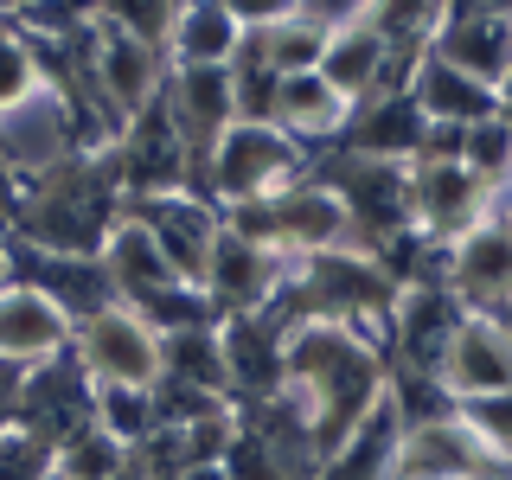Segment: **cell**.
<instances>
[{
  "mask_svg": "<svg viewBox=\"0 0 512 480\" xmlns=\"http://www.w3.org/2000/svg\"><path fill=\"white\" fill-rule=\"evenodd\" d=\"M461 429L474 436V448L487 461H512V391L500 397H474V404H455Z\"/></svg>",
  "mask_w": 512,
  "mask_h": 480,
  "instance_id": "cell-30",
  "label": "cell"
},
{
  "mask_svg": "<svg viewBox=\"0 0 512 480\" xmlns=\"http://www.w3.org/2000/svg\"><path fill=\"white\" fill-rule=\"evenodd\" d=\"M71 359L84 365V378L96 391H154L160 384V333L135 308L109 301L90 320H77Z\"/></svg>",
  "mask_w": 512,
  "mask_h": 480,
  "instance_id": "cell-4",
  "label": "cell"
},
{
  "mask_svg": "<svg viewBox=\"0 0 512 480\" xmlns=\"http://www.w3.org/2000/svg\"><path fill=\"white\" fill-rule=\"evenodd\" d=\"M493 320H500V327H506V340H512V308H506V314H493Z\"/></svg>",
  "mask_w": 512,
  "mask_h": 480,
  "instance_id": "cell-35",
  "label": "cell"
},
{
  "mask_svg": "<svg viewBox=\"0 0 512 480\" xmlns=\"http://www.w3.org/2000/svg\"><path fill=\"white\" fill-rule=\"evenodd\" d=\"M493 199H500V192L480 180L474 167H461V160H448V154H423L410 167V231L423 237V244H436V250L461 244L474 224H487Z\"/></svg>",
  "mask_w": 512,
  "mask_h": 480,
  "instance_id": "cell-5",
  "label": "cell"
},
{
  "mask_svg": "<svg viewBox=\"0 0 512 480\" xmlns=\"http://www.w3.org/2000/svg\"><path fill=\"white\" fill-rule=\"evenodd\" d=\"M500 199H512V160H506V180H500Z\"/></svg>",
  "mask_w": 512,
  "mask_h": 480,
  "instance_id": "cell-34",
  "label": "cell"
},
{
  "mask_svg": "<svg viewBox=\"0 0 512 480\" xmlns=\"http://www.w3.org/2000/svg\"><path fill=\"white\" fill-rule=\"evenodd\" d=\"M429 58H442L448 71L500 90V77L512 71V7H480V0L442 7L436 32H429Z\"/></svg>",
  "mask_w": 512,
  "mask_h": 480,
  "instance_id": "cell-11",
  "label": "cell"
},
{
  "mask_svg": "<svg viewBox=\"0 0 512 480\" xmlns=\"http://www.w3.org/2000/svg\"><path fill=\"white\" fill-rule=\"evenodd\" d=\"M71 314L58 308L52 295H39V288L26 282H7L0 288V359L32 372V365H52L71 352Z\"/></svg>",
  "mask_w": 512,
  "mask_h": 480,
  "instance_id": "cell-17",
  "label": "cell"
},
{
  "mask_svg": "<svg viewBox=\"0 0 512 480\" xmlns=\"http://www.w3.org/2000/svg\"><path fill=\"white\" fill-rule=\"evenodd\" d=\"M410 103H416V116H423L429 128H480V122H500V90H487V84H474V77H461V71H448L442 58H416V71H410Z\"/></svg>",
  "mask_w": 512,
  "mask_h": 480,
  "instance_id": "cell-23",
  "label": "cell"
},
{
  "mask_svg": "<svg viewBox=\"0 0 512 480\" xmlns=\"http://www.w3.org/2000/svg\"><path fill=\"white\" fill-rule=\"evenodd\" d=\"M288 282H295V263L263 244H244L237 231H218L212 244V269H205V308L212 320H231V314H263L276 308L288 295Z\"/></svg>",
  "mask_w": 512,
  "mask_h": 480,
  "instance_id": "cell-8",
  "label": "cell"
},
{
  "mask_svg": "<svg viewBox=\"0 0 512 480\" xmlns=\"http://www.w3.org/2000/svg\"><path fill=\"white\" fill-rule=\"evenodd\" d=\"M32 96H45V64H39V45L13 26V13H0V116L26 109Z\"/></svg>",
  "mask_w": 512,
  "mask_h": 480,
  "instance_id": "cell-27",
  "label": "cell"
},
{
  "mask_svg": "<svg viewBox=\"0 0 512 480\" xmlns=\"http://www.w3.org/2000/svg\"><path fill=\"white\" fill-rule=\"evenodd\" d=\"M122 461H128V448H116L103 429L90 423V429H77V436L58 448V480H116Z\"/></svg>",
  "mask_w": 512,
  "mask_h": 480,
  "instance_id": "cell-29",
  "label": "cell"
},
{
  "mask_svg": "<svg viewBox=\"0 0 512 480\" xmlns=\"http://www.w3.org/2000/svg\"><path fill=\"white\" fill-rule=\"evenodd\" d=\"M160 384H180V391H199V397H231V384H224L218 320L160 333Z\"/></svg>",
  "mask_w": 512,
  "mask_h": 480,
  "instance_id": "cell-25",
  "label": "cell"
},
{
  "mask_svg": "<svg viewBox=\"0 0 512 480\" xmlns=\"http://www.w3.org/2000/svg\"><path fill=\"white\" fill-rule=\"evenodd\" d=\"M436 391L448 397V410L474 404V397L512 391V340L493 314H461V327L448 333V346H442Z\"/></svg>",
  "mask_w": 512,
  "mask_h": 480,
  "instance_id": "cell-13",
  "label": "cell"
},
{
  "mask_svg": "<svg viewBox=\"0 0 512 480\" xmlns=\"http://www.w3.org/2000/svg\"><path fill=\"white\" fill-rule=\"evenodd\" d=\"M96 263H103V276H109V295H116L122 308H135V314H148L160 295L186 288V282L167 269V256L154 250V237L141 231V224L128 218V212H122L116 224H109V237H103V256H96Z\"/></svg>",
  "mask_w": 512,
  "mask_h": 480,
  "instance_id": "cell-20",
  "label": "cell"
},
{
  "mask_svg": "<svg viewBox=\"0 0 512 480\" xmlns=\"http://www.w3.org/2000/svg\"><path fill=\"white\" fill-rule=\"evenodd\" d=\"M391 455H397V416L384 404L346 448H333V455L320 461L314 480H391Z\"/></svg>",
  "mask_w": 512,
  "mask_h": 480,
  "instance_id": "cell-26",
  "label": "cell"
},
{
  "mask_svg": "<svg viewBox=\"0 0 512 480\" xmlns=\"http://www.w3.org/2000/svg\"><path fill=\"white\" fill-rule=\"evenodd\" d=\"M7 282H13V244L0 237V288H7Z\"/></svg>",
  "mask_w": 512,
  "mask_h": 480,
  "instance_id": "cell-33",
  "label": "cell"
},
{
  "mask_svg": "<svg viewBox=\"0 0 512 480\" xmlns=\"http://www.w3.org/2000/svg\"><path fill=\"white\" fill-rule=\"evenodd\" d=\"M0 480H58V455L13 423L7 436H0Z\"/></svg>",
  "mask_w": 512,
  "mask_h": 480,
  "instance_id": "cell-31",
  "label": "cell"
},
{
  "mask_svg": "<svg viewBox=\"0 0 512 480\" xmlns=\"http://www.w3.org/2000/svg\"><path fill=\"white\" fill-rule=\"evenodd\" d=\"M410 71H416V58H397L391 45L378 39V26H372V13H365V7H352L346 20L333 26L327 52H320V77H327L352 109L372 103V96H384V90H404Z\"/></svg>",
  "mask_w": 512,
  "mask_h": 480,
  "instance_id": "cell-9",
  "label": "cell"
},
{
  "mask_svg": "<svg viewBox=\"0 0 512 480\" xmlns=\"http://www.w3.org/2000/svg\"><path fill=\"white\" fill-rule=\"evenodd\" d=\"M480 448L461 429L455 410L423 416V423H397V455H391V480H468L480 468Z\"/></svg>",
  "mask_w": 512,
  "mask_h": 480,
  "instance_id": "cell-19",
  "label": "cell"
},
{
  "mask_svg": "<svg viewBox=\"0 0 512 480\" xmlns=\"http://www.w3.org/2000/svg\"><path fill=\"white\" fill-rule=\"evenodd\" d=\"M461 301L448 288H397V308H391V327H384V365L397 359V378H429L436 384V365H442V346L448 333L461 327Z\"/></svg>",
  "mask_w": 512,
  "mask_h": 480,
  "instance_id": "cell-14",
  "label": "cell"
},
{
  "mask_svg": "<svg viewBox=\"0 0 512 480\" xmlns=\"http://www.w3.org/2000/svg\"><path fill=\"white\" fill-rule=\"evenodd\" d=\"M13 423H20L26 436H39V442L58 455V448L77 436V429L96 423V384L84 378V365H77L71 352H64V359H52V365H32L20 404H13Z\"/></svg>",
  "mask_w": 512,
  "mask_h": 480,
  "instance_id": "cell-12",
  "label": "cell"
},
{
  "mask_svg": "<svg viewBox=\"0 0 512 480\" xmlns=\"http://www.w3.org/2000/svg\"><path fill=\"white\" fill-rule=\"evenodd\" d=\"M7 244H13V282H26V288H39V295H52L58 308L71 314V327L116 301L96 256H45V250L20 244V237H7Z\"/></svg>",
  "mask_w": 512,
  "mask_h": 480,
  "instance_id": "cell-22",
  "label": "cell"
},
{
  "mask_svg": "<svg viewBox=\"0 0 512 480\" xmlns=\"http://www.w3.org/2000/svg\"><path fill=\"white\" fill-rule=\"evenodd\" d=\"M244 7L231 0H186L173 7V32H167V71H224L244 45Z\"/></svg>",
  "mask_w": 512,
  "mask_h": 480,
  "instance_id": "cell-21",
  "label": "cell"
},
{
  "mask_svg": "<svg viewBox=\"0 0 512 480\" xmlns=\"http://www.w3.org/2000/svg\"><path fill=\"white\" fill-rule=\"evenodd\" d=\"M96 429L116 448L135 455L141 442H154L160 416H154V391H96Z\"/></svg>",
  "mask_w": 512,
  "mask_h": 480,
  "instance_id": "cell-28",
  "label": "cell"
},
{
  "mask_svg": "<svg viewBox=\"0 0 512 480\" xmlns=\"http://www.w3.org/2000/svg\"><path fill=\"white\" fill-rule=\"evenodd\" d=\"M423 141H429V122L416 116L410 90H384V96H372V103L352 109L340 148L346 154H372V160H397V167H416Z\"/></svg>",
  "mask_w": 512,
  "mask_h": 480,
  "instance_id": "cell-24",
  "label": "cell"
},
{
  "mask_svg": "<svg viewBox=\"0 0 512 480\" xmlns=\"http://www.w3.org/2000/svg\"><path fill=\"white\" fill-rule=\"evenodd\" d=\"M384 391H391V365H384V346L372 333L320 320V314L288 320L282 397L295 404L301 423H308V442H314L320 461H327L333 448H346L384 410Z\"/></svg>",
  "mask_w": 512,
  "mask_h": 480,
  "instance_id": "cell-1",
  "label": "cell"
},
{
  "mask_svg": "<svg viewBox=\"0 0 512 480\" xmlns=\"http://www.w3.org/2000/svg\"><path fill=\"white\" fill-rule=\"evenodd\" d=\"M288 320H301L295 295H282L263 314H231L218 320V346H224V384H231V404H269L282 397V340Z\"/></svg>",
  "mask_w": 512,
  "mask_h": 480,
  "instance_id": "cell-6",
  "label": "cell"
},
{
  "mask_svg": "<svg viewBox=\"0 0 512 480\" xmlns=\"http://www.w3.org/2000/svg\"><path fill=\"white\" fill-rule=\"evenodd\" d=\"M224 231H237L244 244H263V250L288 256V263H308L320 250H346L352 244L346 205L320 180H308V173H301L288 192H276V199L244 205V212H224Z\"/></svg>",
  "mask_w": 512,
  "mask_h": 480,
  "instance_id": "cell-3",
  "label": "cell"
},
{
  "mask_svg": "<svg viewBox=\"0 0 512 480\" xmlns=\"http://www.w3.org/2000/svg\"><path fill=\"white\" fill-rule=\"evenodd\" d=\"M77 148V128H71V109H64V96L45 84V96H32L26 109H13V116H0V173H13L20 186L45 180L52 167H64Z\"/></svg>",
  "mask_w": 512,
  "mask_h": 480,
  "instance_id": "cell-15",
  "label": "cell"
},
{
  "mask_svg": "<svg viewBox=\"0 0 512 480\" xmlns=\"http://www.w3.org/2000/svg\"><path fill=\"white\" fill-rule=\"evenodd\" d=\"M468 480H512V461H480Z\"/></svg>",
  "mask_w": 512,
  "mask_h": 480,
  "instance_id": "cell-32",
  "label": "cell"
},
{
  "mask_svg": "<svg viewBox=\"0 0 512 480\" xmlns=\"http://www.w3.org/2000/svg\"><path fill=\"white\" fill-rule=\"evenodd\" d=\"M442 288L468 314H506L512 308V224L500 212L487 224H474L461 244H448Z\"/></svg>",
  "mask_w": 512,
  "mask_h": 480,
  "instance_id": "cell-16",
  "label": "cell"
},
{
  "mask_svg": "<svg viewBox=\"0 0 512 480\" xmlns=\"http://www.w3.org/2000/svg\"><path fill=\"white\" fill-rule=\"evenodd\" d=\"M141 231L154 237V250L167 256V269L180 276L186 288H205V269H212V244L224 231V212L199 192H160V199H135L122 205Z\"/></svg>",
  "mask_w": 512,
  "mask_h": 480,
  "instance_id": "cell-7",
  "label": "cell"
},
{
  "mask_svg": "<svg viewBox=\"0 0 512 480\" xmlns=\"http://www.w3.org/2000/svg\"><path fill=\"white\" fill-rule=\"evenodd\" d=\"M308 173V154L269 122H231L224 141L205 154L199 167V199H212L218 212H244V205H263L288 192Z\"/></svg>",
  "mask_w": 512,
  "mask_h": 480,
  "instance_id": "cell-2",
  "label": "cell"
},
{
  "mask_svg": "<svg viewBox=\"0 0 512 480\" xmlns=\"http://www.w3.org/2000/svg\"><path fill=\"white\" fill-rule=\"evenodd\" d=\"M160 109H167L173 135H180V148H186V192H199V167H205V154H212L218 141H224V128L237 122L231 71H167Z\"/></svg>",
  "mask_w": 512,
  "mask_h": 480,
  "instance_id": "cell-10",
  "label": "cell"
},
{
  "mask_svg": "<svg viewBox=\"0 0 512 480\" xmlns=\"http://www.w3.org/2000/svg\"><path fill=\"white\" fill-rule=\"evenodd\" d=\"M346 122H352V103L340 90L327 84L320 71H301V77H276V103H269V128H282L288 141H295L301 154H327V148H340V135H346Z\"/></svg>",
  "mask_w": 512,
  "mask_h": 480,
  "instance_id": "cell-18",
  "label": "cell"
}]
</instances>
